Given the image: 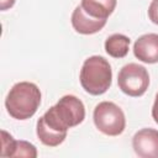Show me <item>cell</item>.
Instances as JSON below:
<instances>
[{
  "label": "cell",
  "mask_w": 158,
  "mask_h": 158,
  "mask_svg": "<svg viewBox=\"0 0 158 158\" xmlns=\"http://www.w3.org/2000/svg\"><path fill=\"white\" fill-rule=\"evenodd\" d=\"M43 122L57 132L67 133L68 128L78 126L85 118V107L80 99L74 95H64L49 107L43 116Z\"/></svg>",
  "instance_id": "obj_1"
},
{
  "label": "cell",
  "mask_w": 158,
  "mask_h": 158,
  "mask_svg": "<svg viewBox=\"0 0 158 158\" xmlns=\"http://www.w3.org/2000/svg\"><path fill=\"white\" fill-rule=\"evenodd\" d=\"M41 104V91L38 86L30 81L16 83L5 99L9 115L16 120L32 117Z\"/></svg>",
  "instance_id": "obj_2"
},
{
  "label": "cell",
  "mask_w": 158,
  "mask_h": 158,
  "mask_svg": "<svg viewBox=\"0 0 158 158\" xmlns=\"http://www.w3.org/2000/svg\"><path fill=\"white\" fill-rule=\"evenodd\" d=\"M80 84L91 95H101L107 91L112 81L110 63L101 56H91L84 60L80 70Z\"/></svg>",
  "instance_id": "obj_3"
},
{
  "label": "cell",
  "mask_w": 158,
  "mask_h": 158,
  "mask_svg": "<svg viewBox=\"0 0 158 158\" xmlns=\"http://www.w3.org/2000/svg\"><path fill=\"white\" fill-rule=\"evenodd\" d=\"M94 123L106 136H118L126 127L123 111L111 101H102L94 109Z\"/></svg>",
  "instance_id": "obj_4"
},
{
  "label": "cell",
  "mask_w": 158,
  "mask_h": 158,
  "mask_svg": "<svg viewBox=\"0 0 158 158\" xmlns=\"http://www.w3.org/2000/svg\"><path fill=\"white\" fill-rule=\"evenodd\" d=\"M117 84L122 93L128 96L143 95L149 85V75L143 65L128 63L123 65L117 75Z\"/></svg>",
  "instance_id": "obj_5"
},
{
  "label": "cell",
  "mask_w": 158,
  "mask_h": 158,
  "mask_svg": "<svg viewBox=\"0 0 158 158\" xmlns=\"http://www.w3.org/2000/svg\"><path fill=\"white\" fill-rule=\"evenodd\" d=\"M135 153L141 158H158V131L142 128L132 138Z\"/></svg>",
  "instance_id": "obj_6"
},
{
  "label": "cell",
  "mask_w": 158,
  "mask_h": 158,
  "mask_svg": "<svg viewBox=\"0 0 158 158\" xmlns=\"http://www.w3.org/2000/svg\"><path fill=\"white\" fill-rule=\"evenodd\" d=\"M133 53L143 63H158V35L147 33L141 36L133 44Z\"/></svg>",
  "instance_id": "obj_7"
},
{
  "label": "cell",
  "mask_w": 158,
  "mask_h": 158,
  "mask_svg": "<svg viewBox=\"0 0 158 158\" xmlns=\"http://www.w3.org/2000/svg\"><path fill=\"white\" fill-rule=\"evenodd\" d=\"M72 25L78 33L93 35V33L99 32L106 25V20L95 19V17L88 15L84 11V9L81 7V5H79L74 9V11L72 14Z\"/></svg>",
  "instance_id": "obj_8"
},
{
  "label": "cell",
  "mask_w": 158,
  "mask_h": 158,
  "mask_svg": "<svg viewBox=\"0 0 158 158\" xmlns=\"http://www.w3.org/2000/svg\"><path fill=\"white\" fill-rule=\"evenodd\" d=\"M117 0H81L80 5L88 15L95 19L107 20L114 12Z\"/></svg>",
  "instance_id": "obj_9"
},
{
  "label": "cell",
  "mask_w": 158,
  "mask_h": 158,
  "mask_svg": "<svg viewBox=\"0 0 158 158\" xmlns=\"http://www.w3.org/2000/svg\"><path fill=\"white\" fill-rule=\"evenodd\" d=\"M130 38L121 33H115L105 41V51L114 58H123L130 49Z\"/></svg>",
  "instance_id": "obj_10"
},
{
  "label": "cell",
  "mask_w": 158,
  "mask_h": 158,
  "mask_svg": "<svg viewBox=\"0 0 158 158\" xmlns=\"http://www.w3.org/2000/svg\"><path fill=\"white\" fill-rule=\"evenodd\" d=\"M36 132H37V137L38 139L48 147H57L59 146L67 137V133H60L54 131L53 128L48 127L43 120L40 117L37 121V127H36Z\"/></svg>",
  "instance_id": "obj_11"
},
{
  "label": "cell",
  "mask_w": 158,
  "mask_h": 158,
  "mask_svg": "<svg viewBox=\"0 0 158 158\" xmlns=\"http://www.w3.org/2000/svg\"><path fill=\"white\" fill-rule=\"evenodd\" d=\"M12 157H26V158H36L37 157V149L36 147L26 141H16Z\"/></svg>",
  "instance_id": "obj_12"
},
{
  "label": "cell",
  "mask_w": 158,
  "mask_h": 158,
  "mask_svg": "<svg viewBox=\"0 0 158 158\" xmlns=\"http://www.w3.org/2000/svg\"><path fill=\"white\" fill-rule=\"evenodd\" d=\"M15 142L16 141L10 133L1 130V157H12Z\"/></svg>",
  "instance_id": "obj_13"
},
{
  "label": "cell",
  "mask_w": 158,
  "mask_h": 158,
  "mask_svg": "<svg viewBox=\"0 0 158 158\" xmlns=\"http://www.w3.org/2000/svg\"><path fill=\"white\" fill-rule=\"evenodd\" d=\"M148 17L153 23L158 25V0H152V2L149 4Z\"/></svg>",
  "instance_id": "obj_14"
},
{
  "label": "cell",
  "mask_w": 158,
  "mask_h": 158,
  "mask_svg": "<svg viewBox=\"0 0 158 158\" xmlns=\"http://www.w3.org/2000/svg\"><path fill=\"white\" fill-rule=\"evenodd\" d=\"M152 117L156 121V123H158V93L156 95L154 104H153V107H152Z\"/></svg>",
  "instance_id": "obj_15"
},
{
  "label": "cell",
  "mask_w": 158,
  "mask_h": 158,
  "mask_svg": "<svg viewBox=\"0 0 158 158\" xmlns=\"http://www.w3.org/2000/svg\"><path fill=\"white\" fill-rule=\"evenodd\" d=\"M15 1H16V0H0V9H1L2 11H5V10L12 7L14 4H15Z\"/></svg>",
  "instance_id": "obj_16"
}]
</instances>
